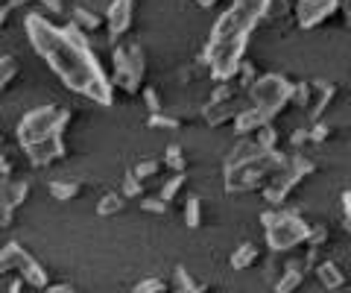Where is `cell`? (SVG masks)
<instances>
[{
  "mask_svg": "<svg viewBox=\"0 0 351 293\" xmlns=\"http://www.w3.org/2000/svg\"><path fill=\"white\" fill-rule=\"evenodd\" d=\"M27 32H29V45L41 53L44 62L53 68V73L71 91L82 94L100 106H112V97H114L112 80L106 77L100 62L94 59V53L80 30L73 27L59 30L44 15H29Z\"/></svg>",
  "mask_w": 351,
  "mask_h": 293,
  "instance_id": "obj_1",
  "label": "cell"
},
{
  "mask_svg": "<svg viewBox=\"0 0 351 293\" xmlns=\"http://www.w3.org/2000/svg\"><path fill=\"white\" fill-rule=\"evenodd\" d=\"M73 121V112L71 108H62V106H41V108H32L21 117L18 124V144L29 150V147H38L44 141H53V138H64L68 135V126Z\"/></svg>",
  "mask_w": 351,
  "mask_h": 293,
  "instance_id": "obj_2",
  "label": "cell"
},
{
  "mask_svg": "<svg viewBox=\"0 0 351 293\" xmlns=\"http://www.w3.org/2000/svg\"><path fill=\"white\" fill-rule=\"evenodd\" d=\"M263 223V237H267L269 253H293L307 244V232H311V223L304 220L299 211L290 209H278V211H263L261 214Z\"/></svg>",
  "mask_w": 351,
  "mask_h": 293,
  "instance_id": "obj_3",
  "label": "cell"
},
{
  "mask_svg": "<svg viewBox=\"0 0 351 293\" xmlns=\"http://www.w3.org/2000/svg\"><path fill=\"white\" fill-rule=\"evenodd\" d=\"M284 161H287V153H263L258 159L246 161V165L237 167H223V185L226 194H252V191H263L267 188L269 176L276 173Z\"/></svg>",
  "mask_w": 351,
  "mask_h": 293,
  "instance_id": "obj_4",
  "label": "cell"
},
{
  "mask_svg": "<svg viewBox=\"0 0 351 293\" xmlns=\"http://www.w3.org/2000/svg\"><path fill=\"white\" fill-rule=\"evenodd\" d=\"M112 89H120L123 94L135 97L144 91L147 80V53L138 41H126V45H114L112 50Z\"/></svg>",
  "mask_w": 351,
  "mask_h": 293,
  "instance_id": "obj_5",
  "label": "cell"
},
{
  "mask_svg": "<svg viewBox=\"0 0 351 293\" xmlns=\"http://www.w3.org/2000/svg\"><path fill=\"white\" fill-rule=\"evenodd\" d=\"M313 170H316V165H313V161L307 159L304 153L287 156V161H284V165H281L276 173H272L269 182H267V188L261 191L263 200H267L272 209H281V205L290 200V194L299 188Z\"/></svg>",
  "mask_w": 351,
  "mask_h": 293,
  "instance_id": "obj_6",
  "label": "cell"
},
{
  "mask_svg": "<svg viewBox=\"0 0 351 293\" xmlns=\"http://www.w3.org/2000/svg\"><path fill=\"white\" fill-rule=\"evenodd\" d=\"M290 97H293V82L284 73H261L249 91L252 106L261 108L269 124H276V117L290 108Z\"/></svg>",
  "mask_w": 351,
  "mask_h": 293,
  "instance_id": "obj_7",
  "label": "cell"
},
{
  "mask_svg": "<svg viewBox=\"0 0 351 293\" xmlns=\"http://www.w3.org/2000/svg\"><path fill=\"white\" fill-rule=\"evenodd\" d=\"M343 12V0H295L293 15L302 30H316Z\"/></svg>",
  "mask_w": 351,
  "mask_h": 293,
  "instance_id": "obj_8",
  "label": "cell"
},
{
  "mask_svg": "<svg viewBox=\"0 0 351 293\" xmlns=\"http://www.w3.org/2000/svg\"><path fill=\"white\" fill-rule=\"evenodd\" d=\"M135 3L138 0H112L106 9V32H108V41L117 45L120 36H126L135 24Z\"/></svg>",
  "mask_w": 351,
  "mask_h": 293,
  "instance_id": "obj_9",
  "label": "cell"
},
{
  "mask_svg": "<svg viewBox=\"0 0 351 293\" xmlns=\"http://www.w3.org/2000/svg\"><path fill=\"white\" fill-rule=\"evenodd\" d=\"M24 153H27V161L36 170H47V167L68 159L71 150H68V138H53V141H44V144H38V147L24 150Z\"/></svg>",
  "mask_w": 351,
  "mask_h": 293,
  "instance_id": "obj_10",
  "label": "cell"
},
{
  "mask_svg": "<svg viewBox=\"0 0 351 293\" xmlns=\"http://www.w3.org/2000/svg\"><path fill=\"white\" fill-rule=\"evenodd\" d=\"M311 108H307V115H311V121H322L325 112H328V106L334 103V97H337V85L334 82H328V80H311Z\"/></svg>",
  "mask_w": 351,
  "mask_h": 293,
  "instance_id": "obj_11",
  "label": "cell"
},
{
  "mask_svg": "<svg viewBox=\"0 0 351 293\" xmlns=\"http://www.w3.org/2000/svg\"><path fill=\"white\" fill-rule=\"evenodd\" d=\"M304 276H307V267L302 264V258H293V261L284 264L281 276L272 281V290L276 293H295L304 285Z\"/></svg>",
  "mask_w": 351,
  "mask_h": 293,
  "instance_id": "obj_12",
  "label": "cell"
},
{
  "mask_svg": "<svg viewBox=\"0 0 351 293\" xmlns=\"http://www.w3.org/2000/svg\"><path fill=\"white\" fill-rule=\"evenodd\" d=\"M18 276L27 281L29 288H36V290H47L50 288V276H47V270H44L41 261H36L27 249H24V255H21V261H18Z\"/></svg>",
  "mask_w": 351,
  "mask_h": 293,
  "instance_id": "obj_13",
  "label": "cell"
},
{
  "mask_svg": "<svg viewBox=\"0 0 351 293\" xmlns=\"http://www.w3.org/2000/svg\"><path fill=\"white\" fill-rule=\"evenodd\" d=\"M246 106H240L237 100L232 103H205L202 106V121L205 126H223V124H234V117L243 112Z\"/></svg>",
  "mask_w": 351,
  "mask_h": 293,
  "instance_id": "obj_14",
  "label": "cell"
},
{
  "mask_svg": "<svg viewBox=\"0 0 351 293\" xmlns=\"http://www.w3.org/2000/svg\"><path fill=\"white\" fill-rule=\"evenodd\" d=\"M267 124H269V121H267V115H263L261 108L246 106L243 112L234 117V124H232V126H234V135H237V138H255Z\"/></svg>",
  "mask_w": 351,
  "mask_h": 293,
  "instance_id": "obj_15",
  "label": "cell"
},
{
  "mask_svg": "<svg viewBox=\"0 0 351 293\" xmlns=\"http://www.w3.org/2000/svg\"><path fill=\"white\" fill-rule=\"evenodd\" d=\"M313 276L316 281L328 290V293H334L339 288H346V273H343V267H339L337 261H331V258H325V261H319L313 267Z\"/></svg>",
  "mask_w": 351,
  "mask_h": 293,
  "instance_id": "obj_16",
  "label": "cell"
},
{
  "mask_svg": "<svg viewBox=\"0 0 351 293\" xmlns=\"http://www.w3.org/2000/svg\"><path fill=\"white\" fill-rule=\"evenodd\" d=\"M71 27L80 30L82 36H94V32H100L106 27V18L100 12H94V9H88V6H76L71 12Z\"/></svg>",
  "mask_w": 351,
  "mask_h": 293,
  "instance_id": "obj_17",
  "label": "cell"
},
{
  "mask_svg": "<svg viewBox=\"0 0 351 293\" xmlns=\"http://www.w3.org/2000/svg\"><path fill=\"white\" fill-rule=\"evenodd\" d=\"M267 150H263L255 138H237V144L232 147V153L226 156V167H237V165H246V161L263 156Z\"/></svg>",
  "mask_w": 351,
  "mask_h": 293,
  "instance_id": "obj_18",
  "label": "cell"
},
{
  "mask_svg": "<svg viewBox=\"0 0 351 293\" xmlns=\"http://www.w3.org/2000/svg\"><path fill=\"white\" fill-rule=\"evenodd\" d=\"M170 293H208V281L193 279L188 267H176L170 279Z\"/></svg>",
  "mask_w": 351,
  "mask_h": 293,
  "instance_id": "obj_19",
  "label": "cell"
},
{
  "mask_svg": "<svg viewBox=\"0 0 351 293\" xmlns=\"http://www.w3.org/2000/svg\"><path fill=\"white\" fill-rule=\"evenodd\" d=\"M258 261H261V246H255L252 241L237 244L232 258H228V264H232V270H237V273H246V270H252Z\"/></svg>",
  "mask_w": 351,
  "mask_h": 293,
  "instance_id": "obj_20",
  "label": "cell"
},
{
  "mask_svg": "<svg viewBox=\"0 0 351 293\" xmlns=\"http://www.w3.org/2000/svg\"><path fill=\"white\" fill-rule=\"evenodd\" d=\"M47 191H50V197L56 202H71V200H76L85 191V185L80 179H50Z\"/></svg>",
  "mask_w": 351,
  "mask_h": 293,
  "instance_id": "obj_21",
  "label": "cell"
},
{
  "mask_svg": "<svg viewBox=\"0 0 351 293\" xmlns=\"http://www.w3.org/2000/svg\"><path fill=\"white\" fill-rule=\"evenodd\" d=\"M126 211V197L120 191H108L97 202V217H117Z\"/></svg>",
  "mask_w": 351,
  "mask_h": 293,
  "instance_id": "obj_22",
  "label": "cell"
},
{
  "mask_svg": "<svg viewBox=\"0 0 351 293\" xmlns=\"http://www.w3.org/2000/svg\"><path fill=\"white\" fill-rule=\"evenodd\" d=\"M18 73H21V65H18L15 56H0V97L15 85Z\"/></svg>",
  "mask_w": 351,
  "mask_h": 293,
  "instance_id": "obj_23",
  "label": "cell"
},
{
  "mask_svg": "<svg viewBox=\"0 0 351 293\" xmlns=\"http://www.w3.org/2000/svg\"><path fill=\"white\" fill-rule=\"evenodd\" d=\"M258 77H261V73H258V68H255V62L243 59V65H240V68H237V77H234L237 91H240V94H243V91L249 94V91H252V85L258 82Z\"/></svg>",
  "mask_w": 351,
  "mask_h": 293,
  "instance_id": "obj_24",
  "label": "cell"
},
{
  "mask_svg": "<svg viewBox=\"0 0 351 293\" xmlns=\"http://www.w3.org/2000/svg\"><path fill=\"white\" fill-rule=\"evenodd\" d=\"M184 185H188V173H173V176L161 185V194H158V197L167 202V205H173L176 197H179V194L184 191Z\"/></svg>",
  "mask_w": 351,
  "mask_h": 293,
  "instance_id": "obj_25",
  "label": "cell"
},
{
  "mask_svg": "<svg viewBox=\"0 0 351 293\" xmlns=\"http://www.w3.org/2000/svg\"><path fill=\"white\" fill-rule=\"evenodd\" d=\"M21 255H24V246H21V244H6L3 249H0V276H6V273H12V270H18Z\"/></svg>",
  "mask_w": 351,
  "mask_h": 293,
  "instance_id": "obj_26",
  "label": "cell"
},
{
  "mask_svg": "<svg viewBox=\"0 0 351 293\" xmlns=\"http://www.w3.org/2000/svg\"><path fill=\"white\" fill-rule=\"evenodd\" d=\"M164 167L170 173H188V156H184V150L179 144H170L164 150Z\"/></svg>",
  "mask_w": 351,
  "mask_h": 293,
  "instance_id": "obj_27",
  "label": "cell"
},
{
  "mask_svg": "<svg viewBox=\"0 0 351 293\" xmlns=\"http://www.w3.org/2000/svg\"><path fill=\"white\" fill-rule=\"evenodd\" d=\"M147 126H149V129H161V132H176V129L184 126V117L158 112V115H149V117H147Z\"/></svg>",
  "mask_w": 351,
  "mask_h": 293,
  "instance_id": "obj_28",
  "label": "cell"
},
{
  "mask_svg": "<svg viewBox=\"0 0 351 293\" xmlns=\"http://www.w3.org/2000/svg\"><path fill=\"white\" fill-rule=\"evenodd\" d=\"M161 167H164V161H158V159H141L138 165L132 167V176H138L141 182H147V185H149V182L161 173Z\"/></svg>",
  "mask_w": 351,
  "mask_h": 293,
  "instance_id": "obj_29",
  "label": "cell"
},
{
  "mask_svg": "<svg viewBox=\"0 0 351 293\" xmlns=\"http://www.w3.org/2000/svg\"><path fill=\"white\" fill-rule=\"evenodd\" d=\"M184 226L188 229H199L202 226V200L191 194L188 200H184Z\"/></svg>",
  "mask_w": 351,
  "mask_h": 293,
  "instance_id": "obj_30",
  "label": "cell"
},
{
  "mask_svg": "<svg viewBox=\"0 0 351 293\" xmlns=\"http://www.w3.org/2000/svg\"><path fill=\"white\" fill-rule=\"evenodd\" d=\"M255 141H258L263 150H267V153H278V150H281V135H278L276 124H267V126H263L261 132L255 135Z\"/></svg>",
  "mask_w": 351,
  "mask_h": 293,
  "instance_id": "obj_31",
  "label": "cell"
},
{
  "mask_svg": "<svg viewBox=\"0 0 351 293\" xmlns=\"http://www.w3.org/2000/svg\"><path fill=\"white\" fill-rule=\"evenodd\" d=\"M120 194L126 200H144L147 197V182H141L138 176H132V170L123 176V185H120Z\"/></svg>",
  "mask_w": 351,
  "mask_h": 293,
  "instance_id": "obj_32",
  "label": "cell"
},
{
  "mask_svg": "<svg viewBox=\"0 0 351 293\" xmlns=\"http://www.w3.org/2000/svg\"><path fill=\"white\" fill-rule=\"evenodd\" d=\"M311 80H302V82H293V97H290V106L295 108H302V112H307L311 108Z\"/></svg>",
  "mask_w": 351,
  "mask_h": 293,
  "instance_id": "obj_33",
  "label": "cell"
},
{
  "mask_svg": "<svg viewBox=\"0 0 351 293\" xmlns=\"http://www.w3.org/2000/svg\"><path fill=\"white\" fill-rule=\"evenodd\" d=\"M237 85L234 82H214V89H211V100L208 103H232L237 100Z\"/></svg>",
  "mask_w": 351,
  "mask_h": 293,
  "instance_id": "obj_34",
  "label": "cell"
},
{
  "mask_svg": "<svg viewBox=\"0 0 351 293\" xmlns=\"http://www.w3.org/2000/svg\"><path fill=\"white\" fill-rule=\"evenodd\" d=\"M328 241H331V229H328L325 223H311V232H307V244H304V246L325 249Z\"/></svg>",
  "mask_w": 351,
  "mask_h": 293,
  "instance_id": "obj_35",
  "label": "cell"
},
{
  "mask_svg": "<svg viewBox=\"0 0 351 293\" xmlns=\"http://www.w3.org/2000/svg\"><path fill=\"white\" fill-rule=\"evenodd\" d=\"M267 3L269 0H234V9H240V12H246L258 21H267Z\"/></svg>",
  "mask_w": 351,
  "mask_h": 293,
  "instance_id": "obj_36",
  "label": "cell"
},
{
  "mask_svg": "<svg viewBox=\"0 0 351 293\" xmlns=\"http://www.w3.org/2000/svg\"><path fill=\"white\" fill-rule=\"evenodd\" d=\"M293 0H269L267 3V21H281L293 15Z\"/></svg>",
  "mask_w": 351,
  "mask_h": 293,
  "instance_id": "obj_37",
  "label": "cell"
},
{
  "mask_svg": "<svg viewBox=\"0 0 351 293\" xmlns=\"http://www.w3.org/2000/svg\"><path fill=\"white\" fill-rule=\"evenodd\" d=\"M307 132H311V144H328V141L334 138V126L325 124V121H316Z\"/></svg>",
  "mask_w": 351,
  "mask_h": 293,
  "instance_id": "obj_38",
  "label": "cell"
},
{
  "mask_svg": "<svg viewBox=\"0 0 351 293\" xmlns=\"http://www.w3.org/2000/svg\"><path fill=\"white\" fill-rule=\"evenodd\" d=\"M141 211H147L152 217H164V214H170V205L164 202L161 197H144L141 200Z\"/></svg>",
  "mask_w": 351,
  "mask_h": 293,
  "instance_id": "obj_39",
  "label": "cell"
},
{
  "mask_svg": "<svg viewBox=\"0 0 351 293\" xmlns=\"http://www.w3.org/2000/svg\"><path fill=\"white\" fill-rule=\"evenodd\" d=\"M132 293H167V281L158 279V276H152V279L138 281V285L132 288Z\"/></svg>",
  "mask_w": 351,
  "mask_h": 293,
  "instance_id": "obj_40",
  "label": "cell"
},
{
  "mask_svg": "<svg viewBox=\"0 0 351 293\" xmlns=\"http://www.w3.org/2000/svg\"><path fill=\"white\" fill-rule=\"evenodd\" d=\"M144 100H147V108H149V115H158V112H164V106H161V94H158V89H152V85H144Z\"/></svg>",
  "mask_w": 351,
  "mask_h": 293,
  "instance_id": "obj_41",
  "label": "cell"
},
{
  "mask_svg": "<svg viewBox=\"0 0 351 293\" xmlns=\"http://www.w3.org/2000/svg\"><path fill=\"white\" fill-rule=\"evenodd\" d=\"M307 144H311V132H307V129H293L290 132V150L293 153H304Z\"/></svg>",
  "mask_w": 351,
  "mask_h": 293,
  "instance_id": "obj_42",
  "label": "cell"
},
{
  "mask_svg": "<svg viewBox=\"0 0 351 293\" xmlns=\"http://www.w3.org/2000/svg\"><path fill=\"white\" fill-rule=\"evenodd\" d=\"M36 3L41 6V12H47V15H64L68 12L64 0H36Z\"/></svg>",
  "mask_w": 351,
  "mask_h": 293,
  "instance_id": "obj_43",
  "label": "cell"
},
{
  "mask_svg": "<svg viewBox=\"0 0 351 293\" xmlns=\"http://www.w3.org/2000/svg\"><path fill=\"white\" fill-rule=\"evenodd\" d=\"M12 173H15V161L9 159L3 150H0V182H3V179H12Z\"/></svg>",
  "mask_w": 351,
  "mask_h": 293,
  "instance_id": "obj_44",
  "label": "cell"
},
{
  "mask_svg": "<svg viewBox=\"0 0 351 293\" xmlns=\"http://www.w3.org/2000/svg\"><path fill=\"white\" fill-rule=\"evenodd\" d=\"M339 211H343V217H351V188L339 194Z\"/></svg>",
  "mask_w": 351,
  "mask_h": 293,
  "instance_id": "obj_45",
  "label": "cell"
},
{
  "mask_svg": "<svg viewBox=\"0 0 351 293\" xmlns=\"http://www.w3.org/2000/svg\"><path fill=\"white\" fill-rule=\"evenodd\" d=\"M44 293H80V290H76L73 285H68V281H62V285H50Z\"/></svg>",
  "mask_w": 351,
  "mask_h": 293,
  "instance_id": "obj_46",
  "label": "cell"
},
{
  "mask_svg": "<svg viewBox=\"0 0 351 293\" xmlns=\"http://www.w3.org/2000/svg\"><path fill=\"white\" fill-rule=\"evenodd\" d=\"M9 21H12V9H9V6H0V32L6 30Z\"/></svg>",
  "mask_w": 351,
  "mask_h": 293,
  "instance_id": "obj_47",
  "label": "cell"
},
{
  "mask_svg": "<svg viewBox=\"0 0 351 293\" xmlns=\"http://www.w3.org/2000/svg\"><path fill=\"white\" fill-rule=\"evenodd\" d=\"M24 285H27V281L21 279V276H15L12 281H9V290L6 293H24Z\"/></svg>",
  "mask_w": 351,
  "mask_h": 293,
  "instance_id": "obj_48",
  "label": "cell"
},
{
  "mask_svg": "<svg viewBox=\"0 0 351 293\" xmlns=\"http://www.w3.org/2000/svg\"><path fill=\"white\" fill-rule=\"evenodd\" d=\"M32 0H6V6L12 9V12H18V9H24V6H29Z\"/></svg>",
  "mask_w": 351,
  "mask_h": 293,
  "instance_id": "obj_49",
  "label": "cell"
},
{
  "mask_svg": "<svg viewBox=\"0 0 351 293\" xmlns=\"http://www.w3.org/2000/svg\"><path fill=\"white\" fill-rule=\"evenodd\" d=\"M193 3L199 6V9H217V6H219V0H193Z\"/></svg>",
  "mask_w": 351,
  "mask_h": 293,
  "instance_id": "obj_50",
  "label": "cell"
},
{
  "mask_svg": "<svg viewBox=\"0 0 351 293\" xmlns=\"http://www.w3.org/2000/svg\"><path fill=\"white\" fill-rule=\"evenodd\" d=\"M343 15H346V24L351 27V0H343Z\"/></svg>",
  "mask_w": 351,
  "mask_h": 293,
  "instance_id": "obj_51",
  "label": "cell"
},
{
  "mask_svg": "<svg viewBox=\"0 0 351 293\" xmlns=\"http://www.w3.org/2000/svg\"><path fill=\"white\" fill-rule=\"evenodd\" d=\"M343 229H346V235H351V217H343Z\"/></svg>",
  "mask_w": 351,
  "mask_h": 293,
  "instance_id": "obj_52",
  "label": "cell"
},
{
  "mask_svg": "<svg viewBox=\"0 0 351 293\" xmlns=\"http://www.w3.org/2000/svg\"><path fill=\"white\" fill-rule=\"evenodd\" d=\"M3 141H6V135H3V132H0V147H3Z\"/></svg>",
  "mask_w": 351,
  "mask_h": 293,
  "instance_id": "obj_53",
  "label": "cell"
},
{
  "mask_svg": "<svg viewBox=\"0 0 351 293\" xmlns=\"http://www.w3.org/2000/svg\"><path fill=\"white\" fill-rule=\"evenodd\" d=\"M0 6H6V0H0Z\"/></svg>",
  "mask_w": 351,
  "mask_h": 293,
  "instance_id": "obj_54",
  "label": "cell"
},
{
  "mask_svg": "<svg viewBox=\"0 0 351 293\" xmlns=\"http://www.w3.org/2000/svg\"><path fill=\"white\" fill-rule=\"evenodd\" d=\"M293 3H295V0H293Z\"/></svg>",
  "mask_w": 351,
  "mask_h": 293,
  "instance_id": "obj_55",
  "label": "cell"
}]
</instances>
